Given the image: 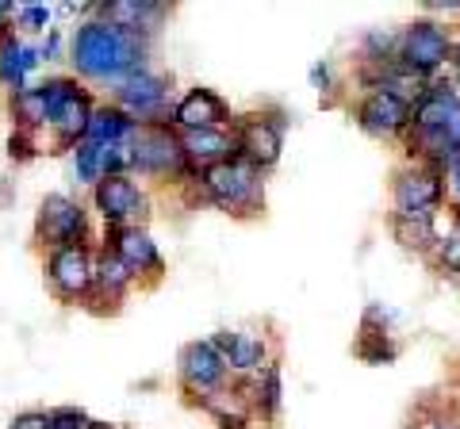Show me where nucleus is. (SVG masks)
<instances>
[{"instance_id":"f257e3e1","label":"nucleus","mask_w":460,"mask_h":429,"mask_svg":"<svg viewBox=\"0 0 460 429\" xmlns=\"http://www.w3.org/2000/svg\"><path fill=\"white\" fill-rule=\"evenodd\" d=\"M69 66H74L77 81H93V84H119L138 69H146L150 58V39L131 35L123 27H115L108 20H81L77 31L69 35Z\"/></svg>"},{"instance_id":"f03ea898","label":"nucleus","mask_w":460,"mask_h":429,"mask_svg":"<svg viewBox=\"0 0 460 429\" xmlns=\"http://www.w3.org/2000/svg\"><path fill=\"white\" fill-rule=\"evenodd\" d=\"M192 188L199 196V204L223 211L230 219L253 223L265 214V173L253 169L250 162H242V157H230V162L204 169Z\"/></svg>"},{"instance_id":"7ed1b4c3","label":"nucleus","mask_w":460,"mask_h":429,"mask_svg":"<svg viewBox=\"0 0 460 429\" xmlns=\"http://www.w3.org/2000/svg\"><path fill=\"white\" fill-rule=\"evenodd\" d=\"M42 96H47V108H50V153H74L84 135H89V123H93V111H96V96L84 89V84L74 74H58L39 81Z\"/></svg>"},{"instance_id":"20e7f679","label":"nucleus","mask_w":460,"mask_h":429,"mask_svg":"<svg viewBox=\"0 0 460 429\" xmlns=\"http://www.w3.org/2000/svg\"><path fill=\"white\" fill-rule=\"evenodd\" d=\"M131 177L196 184V173H192L189 157H184V146H181V131L169 119L138 123V131L131 138Z\"/></svg>"},{"instance_id":"39448f33","label":"nucleus","mask_w":460,"mask_h":429,"mask_svg":"<svg viewBox=\"0 0 460 429\" xmlns=\"http://www.w3.org/2000/svg\"><path fill=\"white\" fill-rule=\"evenodd\" d=\"M31 234H35V246L42 250V257L54 250H69V246H96L93 211L69 192H47L39 199Z\"/></svg>"},{"instance_id":"423d86ee","label":"nucleus","mask_w":460,"mask_h":429,"mask_svg":"<svg viewBox=\"0 0 460 429\" xmlns=\"http://www.w3.org/2000/svg\"><path fill=\"white\" fill-rule=\"evenodd\" d=\"M449 211V192H445V173L414 162H402L392 173V211L395 219H429L438 223Z\"/></svg>"},{"instance_id":"0eeeda50","label":"nucleus","mask_w":460,"mask_h":429,"mask_svg":"<svg viewBox=\"0 0 460 429\" xmlns=\"http://www.w3.org/2000/svg\"><path fill=\"white\" fill-rule=\"evenodd\" d=\"M453 54V27L441 20H414L407 27H399V50L395 62L407 66L411 74H419L426 81H438L449 69Z\"/></svg>"},{"instance_id":"6e6552de","label":"nucleus","mask_w":460,"mask_h":429,"mask_svg":"<svg viewBox=\"0 0 460 429\" xmlns=\"http://www.w3.org/2000/svg\"><path fill=\"white\" fill-rule=\"evenodd\" d=\"M230 135H234V150L242 162H250L253 169L269 173L284 153V111H250V116H234L230 119Z\"/></svg>"},{"instance_id":"1a4fd4ad","label":"nucleus","mask_w":460,"mask_h":429,"mask_svg":"<svg viewBox=\"0 0 460 429\" xmlns=\"http://www.w3.org/2000/svg\"><path fill=\"white\" fill-rule=\"evenodd\" d=\"M177 383L181 395L189 398V407H204L211 395H219L223 388L234 383L230 368L223 364V356L211 349V341H189L177 353Z\"/></svg>"},{"instance_id":"9d476101","label":"nucleus","mask_w":460,"mask_h":429,"mask_svg":"<svg viewBox=\"0 0 460 429\" xmlns=\"http://www.w3.org/2000/svg\"><path fill=\"white\" fill-rule=\"evenodd\" d=\"M93 268H96V246H69L42 257V276L58 303L84 307L93 295Z\"/></svg>"},{"instance_id":"9b49d317","label":"nucleus","mask_w":460,"mask_h":429,"mask_svg":"<svg viewBox=\"0 0 460 429\" xmlns=\"http://www.w3.org/2000/svg\"><path fill=\"white\" fill-rule=\"evenodd\" d=\"M111 104L127 111L135 123H162L172 111V77L157 69H138L111 89Z\"/></svg>"},{"instance_id":"f8f14e48","label":"nucleus","mask_w":460,"mask_h":429,"mask_svg":"<svg viewBox=\"0 0 460 429\" xmlns=\"http://www.w3.org/2000/svg\"><path fill=\"white\" fill-rule=\"evenodd\" d=\"M93 211L104 231L119 226H146L150 219V192L135 177H104L93 188Z\"/></svg>"},{"instance_id":"ddd939ff","label":"nucleus","mask_w":460,"mask_h":429,"mask_svg":"<svg viewBox=\"0 0 460 429\" xmlns=\"http://www.w3.org/2000/svg\"><path fill=\"white\" fill-rule=\"evenodd\" d=\"M407 131L438 135L441 142H449L453 150H460V89L449 77L429 81V89L422 92V100L411 108V127Z\"/></svg>"},{"instance_id":"4468645a","label":"nucleus","mask_w":460,"mask_h":429,"mask_svg":"<svg viewBox=\"0 0 460 429\" xmlns=\"http://www.w3.org/2000/svg\"><path fill=\"white\" fill-rule=\"evenodd\" d=\"M119 261L131 268V276L138 280V288H157L165 280V257L157 250L154 234L146 226H119V231H104V241Z\"/></svg>"},{"instance_id":"2eb2a0df","label":"nucleus","mask_w":460,"mask_h":429,"mask_svg":"<svg viewBox=\"0 0 460 429\" xmlns=\"http://www.w3.org/2000/svg\"><path fill=\"white\" fill-rule=\"evenodd\" d=\"M208 341L223 356V364L230 368L234 380H250L265 364L277 361V346H272L265 330H215Z\"/></svg>"},{"instance_id":"dca6fc26","label":"nucleus","mask_w":460,"mask_h":429,"mask_svg":"<svg viewBox=\"0 0 460 429\" xmlns=\"http://www.w3.org/2000/svg\"><path fill=\"white\" fill-rule=\"evenodd\" d=\"M353 123L376 142H402L411 127V108L395 96L372 89V92H361V100L353 104Z\"/></svg>"},{"instance_id":"f3484780","label":"nucleus","mask_w":460,"mask_h":429,"mask_svg":"<svg viewBox=\"0 0 460 429\" xmlns=\"http://www.w3.org/2000/svg\"><path fill=\"white\" fill-rule=\"evenodd\" d=\"M138 288V280L131 276V268H127L119 257H115L108 246H100L96 241V268H93V295H89V311L96 314H115L131 292Z\"/></svg>"},{"instance_id":"a211bd4d","label":"nucleus","mask_w":460,"mask_h":429,"mask_svg":"<svg viewBox=\"0 0 460 429\" xmlns=\"http://www.w3.org/2000/svg\"><path fill=\"white\" fill-rule=\"evenodd\" d=\"M230 104L215 89H189L181 100H172L169 123L177 131H211V127H230Z\"/></svg>"},{"instance_id":"6ab92c4d","label":"nucleus","mask_w":460,"mask_h":429,"mask_svg":"<svg viewBox=\"0 0 460 429\" xmlns=\"http://www.w3.org/2000/svg\"><path fill=\"white\" fill-rule=\"evenodd\" d=\"M357 361L365 364H395L399 361V341L392 334V311H384L380 303H368L361 314V330L353 341Z\"/></svg>"},{"instance_id":"aec40b11","label":"nucleus","mask_w":460,"mask_h":429,"mask_svg":"<svg viewBox=\"0 0 460 429\" xmlns=\"http://www.w3.org/2000/svg\"><path fill=\"white\" fill-rule=\"evenodd\" d=\"M96 16L154 42V35L162 31V23L169 16V8L154 4V0H104V4H96Z\"/></svg>"},{"instance_id":"412c9836","label":"nucleus","mask_w":460,"mask_h":429,"mask_svg":"<svg viewBox=\"0 0 460 429\" xmlns=\"http://www.w3.org/2000/svg\"><path fill=\"white\" fill-rule=\"evenodd\" d=\"M39 66H42V58H39L35 42L20 39L16 31L0 35V89H4L8 96L27 89V84H31V74Z\"/></svg>"},{"instance_id":"4be33fe9","label":"nucleus","mask_w":460,"mask_h":429,"mask_svg":"<svg viewBox=\"0 0 460 429\" xmlns=\"http://www.w3.org/2000/svg\"><path fill=\"white\" fill-rule=\"evenodd\" d=\"M181 146H184V157H189V165H192L196 177L204 173V169H211V165L238 157L230 127H211V131H181Z\"/></svg>"},{"instance_id":"5701e85b","label":"nucleus","mask_w":460,"mask_h":429,"mask_svg":"<svg viewBox=\"0 0 460 429\" xmlns=\"http://www.w3.org/2000/svg\"><path fill=\"white\" fill-rule=\"evenodd\" d=\"M246 391H250V407H253V418L261 425H272L284 410V364L280 356L272 364H265L257 376L246 380Z\"/></svg>"},{"instance_id":"b1692460","label":"nucleus","mask_w":460,"mask_h":429,"mask_svg":"<svg viewBox=\"0 0 460 429\" xmlns=\"http://www.w3.org/2000/svg\"><path fill=\"white\" fill-rule=\"evenodd\" d=\"M135 131H138V123L108 100V104H96L84 142H96V146H123V142L135 138Z\"/></svg>"},{"instance_id":"393cba45","label":"nucleus","mask_w":460,"mask_h":429,"mask_svg":"<svg viewBox=\"0 0 460 429\" xmlns=\"http://www.w3.org/2000/svg\"><path fill=\"white\" fill-rule=\"evenodd\" d=\"M8 116H12V127H16V131H31V135L47 131L50 108H47V96H42L39 84H27V89L8 96Z\"/></svg>"},{"instance_id":"a878e982","label":"nucleus","mask_w":460,"mask_h":429,"mask_svg":"<svg viewBox=\"0 0 460 429\" xmlns=\"http://www.w3.org/2000/svg\"><path fill=\"white\" fill-rule=\"evenodd\" d=\"M402 429H460V403H456V395L453 398L422 395L419 403L411 407L407 425H402Z\"/></svg>"},{"instance_id":"bb28decb","label":"nucleus","mask_w":460,"mask_h":429,"mask_svg":"<svg viewBox=\"0 0 460 429\" xmlns=\"http://www.w3.org/2000/svg\"><path fill=\"white\" fill-rule=\"evenodd\" d=\"M441 276H460V211L449 207L438 219V246L426 257Z\"/></svg>"},{"instance_id":"cd10ccee","label":"nucleus","mask_w":460,"mask_h":429,"mask_svg":"<svg viewBox=\"0 0 460 429\" xmlns=\"http://www.w3.org/2000/svg\"><path fill=\"white\" fill-rule=\"evenodd\" d=\"M387 231L399 241V250L414 257H429L438 246V223L429 219H395V214H387Z\"/></svg>"},{"instance_id":"c85d7f7f","label":"nucleus","mask_w":460,"mask_h":429,"mask_svg":"<svg viewBox=\"0 0 460 429\" xmlns=\"http://www.w3.org/2000/svg\"><path fill=\"white\" fill-rule=\"evenodd\" d=\"M399 50V31H387V27H372L361 39V66H392Z\"/></svg>"},{"instance_id":"c756f323","label":"nucleus","mask_w":460,"mask_h":429,"mask_svg":"<svg viewBox=\"0 0 460 429\" xmlns=\"http://www.w3.org/2000/svg\"><path fill=\"white\" fill-rule=\"evenodd\" d=\"M74 157V177L77 184H84V188H96L100 180H104V169H100V146L96 142H81V146L69 153Z\"/></svg>"},{"instance_id":"7c9ffc66","label":"nucleus","mask_w":460,"mask_h":429,"mask_svg":"<svg viewBox=\"0 0 460 429\" xmlns=\"http://www.w3.org/2000/svg\"><path fill=\"white\" fill-rule=\"evenodd\" d=\"M16 27L27 35H47L54 27V8L50 4H16Z\"/></svg>"},{"instance_id":"2f4dec72","label":"nucleus","mask_w":460,"mask_h":429,"mask_svg":"<svg viewBox=\"0 0 460 429\" xmlns=\"http://www.w3.org/2000/svg\"><path fill=\"white\" fill-rule=\"evenodd\" d=\"M47 418H50V429H93L96 425L93 414L81 407H54L47 410Z\"/></svg>"},{"instance_id":"473e14b6","label":"nucleus","mask_w":460,"mask_h":429,"mask_svg":"<svg viewBox=\"0 0 460 429\" xmlns=\"http://www.w3.org/2000/svg\"><path fill=\"white\" fill-rule=\"evenodd\" d=\"M42 150H39V135H31V131H16L12 127V135H8V157L12 162H35Z\"/></svg>"},{"instance_id":"72a5a7b5","label":"nucleus","mask_w":460,"mask_h":429,"mask_svg":"<svg viewBox=\"0 0 460 429\" xmlns=\"http://www.w3.org/2000/svg\"><path fill=\"white\" fill-rule=\"evenodd\" d=\"M62 54H69V39H66L62 27H50V31L42 35V42H39V58L42 62H58Z\"/></svg>"},{"instance_id":"f704fd0d","label":"nucleus","mask_w":460,"mask_h":429,"mask_svg":"<svg viewBox=\"0 0 460 429\" xmlns=\"http://www.w3.org/2000/svg\"><path fill=\"white\" fill-rule=\"evenodd\" d=\"M8 429H50V418H47V410H23L8 422Z\"/></svg>"},{"instance_id":"c9c22d12","label":"nucleus","mask_w":460,"mask_h":429,"mask_svg":"<svg viewBox=\"0 0 460 429\" xmlns=\"http://www.w3.org/2000/svg\"><path fill=\"white\" fill-rule=\"evenodd\" d=\"M311 84H314L319 92H334V69H330L326 62L311 66Z\"/></svg>"},{"instance_id":"e433bc0d","label":"nucleus","mask_w":460,"mask_h":429,"mask_svg":"<svg viewBox=\"0 0 460 429\" xmlns=\"http://www.w3.org/2000/svg\"><path fill=\"white\" fill-rule=\"evenodd\" d=\"M445 192H449V207L460 211V162H453L449 173H445Z\"/></svg>"},{"instance_id":"4c0bfd02","label":"nucleus","mask_w":460,"mask_h":429,"mask_svg":"<svg viewBox=\"0 0 460 429\" xmlns=\"http://www.w3.org/2000/svg\"><path fill=\"white\" fill-rule=\"evenodd\" d=\"M16 4L12 0H0V35H8V31H16Z\"/></svg>"},{"instance_id":"58836bf2","label":"nucleus","mask_w":460,"mask_h":429,"mask_svg":"<svg viewBox=\"0 0 460 429\" xmlns=\"http://www.w3.org/2000/svg\"><path fill=\"white\" fill-rule=\"evenodd\" d=\"M449 69L460 74V31H453V54H449Z\"/></svg>"},{"instance_id":"ea45409f","label":"nucleus","mask_w":460,"mask_h":429,"mask_svg":"<svg viewBox=\"0 0 460 429\" xmlns=\"http://www.w3.org/2000/svg\"><path fill=\"white\" fill-rule=\"evenodd\" d=\"M111 429H123V425H111Z\"/></svg>"},{"instance_id":"a19ab883","label":"nucleus","mask_w":460,"mask_h":429,"mask_svg":"<svg viewBox=\"0 0 460 429\" xmlns=\"http://www.w3.org/2000/svg\"><path fill=\"white\" fill-rule=\"evenodd\" d=\"M456 403H460V395H456Z\"/></svg>"}]
</instances>
